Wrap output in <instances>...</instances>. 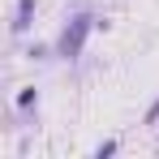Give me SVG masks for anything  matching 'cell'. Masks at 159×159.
Here are the masks:
<instances>
[{"label": "cell", "mask_w": 159, "mask_h": 159, "mask_svg": "<svg viewBox=\"0 0 159 159\" xmlns=\"http://www.w3.org/2000/svg\"><path fill=\"white\" fill-rule=\"evenodd\" d=\"M142 125H159V99L146 107V116H142Z\"/></svg>", "instance_id": "cell-6"}, {"label": "cell", "mask_w": 159, "mask_h": 159, "mask_svg": "<svg viewBox=\"0 0 159 159\" xmlns=\"http://www.w3.org/2000/svg\"><path fill=\"white\" fill-rule=\"evenodd\" d=\"M56 56V43H30L26 48V60H52Z\"/></svg>", "instance_id": "cell-4"}, {"label": "cell", "mask_w": 159, "mask_h": 159, "mask_svg": "<svg viewBox=\"0 0 159 159\" xmlns=\"http://www.w3.org/2000/svg\"><path fill=\"white\" fill-rule=\"evenodd\" d=\"M39 99H43L39 86H22V90L13 95V112L22 116V125H34V120H39Z\"/></svg>", "instance_id": "cell-2"}, {"label": "cell", "mask_w": 159, "mask_h": 159, "mask_svg": "<svg viewBox=\"0 0 159 159\" xmlns=\"http://www.w3.org/2000/svg\"><path fill=\"white\" fill-rule=\"evenodd\" d=\"M116 151H120V142H116V138H107V142H99V146H95L90 155H95V159H112Z\"/></svg>", "instance_id": "cell-5"}, {"label": "cell", "mask_w": 159, "mask_h": 159, "mask_svg": "<svg viewBox=\"0 0 159 159\" xmlns=\"http://www.w3.org/2000/svg\"><path fill=\"white\" fill-rule=\"evenodd\" d=\"M34 9H39V0H13V17H9V34L13 39H22L34 26Z\"/></svg>", "instance_id": "cell-3"}, {"label": "cell", "mask_w": 159, "mask_h": 159, "mask_svg": "<svg viewBox=\"0 0 159 159\" xmlns=\"http://www.w3.org/2000/svg\"><path fill=\"white\" fill-rule=\"evenodd\" d=\"M90 30H99V17H95L90 9H73V13L65 17L60 34H56V60H69V65H73V60H82Z\"/></svg>", "instance_id": "cell-1"}]
</instances>
